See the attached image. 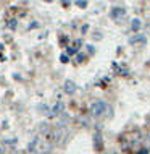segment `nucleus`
Here are the masks:
<instances>
[{"label":"nucleus","instance_id":"obj_1","mask_svg":"<svg viewBox=\"0 0 150 154\" xmlns=\"http://www.w3.org/2000/svg\"><path fill=\"white\" fill-rule=\"evenodd\" d=\"M29 152H49L50 149H52V143H49L47 140H40V138H34L32 140V143H29Z\"/></svg>","mask_w":150,"mask_h":154},{"label":"nucleus","instance_id":"obj_2","mask_svg":"<svg viewBox=\"0 0 150 154\" xmlns=\"http://www.w3.org/2000/svg\"><path fill=\"white\" fill-rule=\"evenodd\" d=\"M107 104L103 101H97L94 102L92 106H90V114L94 115V117H100V115H103V112H107Z\"/></svg>","mask_w":150,"mask_h":154},{"label":"nucleus","instance_id":"obj_3","mask_svg":"<svg viewBox=\"0 0 150 154\" xmlns=\"http://www.w3.org/2000/svg\"><path fill=\"white\" fill-rule=\"evenodd\" d=\"M110 16H111L113 20H116V21H119L123 16H126V8H123V7H115L113 10H111Z\"/></svg>","mask_w":150,"mask_h":154},{"label":"nucleus","instance_id":"obj_4","mask_svg":"<svg viewBox=\"0 0 150 154\" xmlns=\"http://www.w3.org/2000/svg\"><path fill=\"white\" fill-rule=\"evenodd\" d=\"M63 110H65V104L61 102V101H58L55 106H53V109H52V114H50V117H58L60 114H63Z\"/></svg>","mask_w":150,"mask_h":154},{"label":"nucleus","instance_id":"obj_5","mask_svg":"<svg viewBox=\"0 0 150 154\" xmlns=\"http://www.w3.org/2000/svg\"><path fill=\"white\" fill-rule=\"evenodd\" d=\"M65 93L66 94H74V93H76V83H74V81H71V80H66L65 81Z\"/></svg>","mask_w":150,"mask_h":154},{"label":"nucleus","instance_id":"obj_6","mask_svg":"<svg viewBox=\"0 0 150 154\" xmlns=\"http://www.w3.org/2000/svg\"><path fill=\"white\" fill-rule=\"evenodd\" d=\"M147 42V37L144 34H134L129 39V44H145Z\"/></svg>","mask_w":150,"mask_h":154},{"label":"nucleus","instance_id":"obj_7","mask_svg":"<svg viewBox=\"0 0 150 154\" xmlns=\"http://www.w3.org/2000/svg\"><path fill=\"white\" fill-rule=\"evenodd\" d=\"M94 146L97 151H102L103 149V140H102V135H100V133H95L94 135Z\"/></svg>","mask_w":150,"mask_h":154},{"label":"nucleus","instance_id":"obj_8","mask_svg":"<svg viewBox=\"0 0 150 154\" xmlns=\"http://www.w3.org/2000/svg\"><path fill=\"white\" fill-rule=\"evenodd\" d=\"M65 135V131L63 130H57V131H53L52 135H50V138H52V144L53 143H60V140H61V136Z\"/></svg>","mask_w":150,"mask_h":154},{"label":"nucleus","instance_id":"obj_9","mask_svg":"<svg viewBox=\"0 0 150 154\" xmlns=\"http://www.w3.org/2000/svg\"><path fill=\"white\" fill-rule=\"evenodd\" d=\"M140 28H142L140 20H139V18H134V20H132V23H131V29H132V31H139Z\"/></svg>","mask_w":150,"mask_h":154},{"label":"nucleus","instance_id":"obj_10","mask_svg":"<svg viewBox=\"0 0 150 154\" xmlns=\"http://www.w3.org/2000/svg\"><path fill=\"white\" fill-rule=\"evenodd\" d=\"M39 110H40V112H42V114H49V115H50V114H52V112H50V110H49V107H47V106H45V104H40V106H39Z\"/></svg>","mask_w":150,"mask_h":154},{"label":"nucleus","instance_id":"obj_11","mask_svg":"<svg viewBox=\"0 0 150 154\" xmlns=\"http://www.w3.org/2000/svg\"><path fill=\"white\" fill-rule=\"evenodd\" d=\"M74 3H76L78 7H81V8H86V7H87V2H86V0H78V2H74Z\"/></svg>","mask_w":150,"mask_h":154},{"label":"nucleus","instance_id":"obj_12","mask_svg":"<svg viewBox=\"0 0 150 154\" xmlns=\"http://www.w3.org/2000/svg\"><path fill=\"white\" fill-rule=\"evenodd\" d=\"M60 60H61V63H66V62L69 60V55H68V54H61Z\"/></svg>","mask_w":150,"mask_h":154},{"label":"nucleus","instance_id":"obj_13","mask_svg":"<svg viewBox=\"0 0 150 154\" xmlns=\"http://www.w3.org/2000/svg\"><path fill=\"white\" fill-rule=\"evenodd\" d=\"M81 45H82V41H81V39H78V41H76V42H74V51H76V52H78V51H79V49H81Z\"/></svg>","mask_w":150,"mask_h":154},{"label":"nucleus","instance_id":"obj_14","mask_svg":"<svg viewBox=\"0 0 150 154\" xmlns=\"http://www.w3.org/2000/svg\"><path fill=\"white\" fill-rule=\"evenodd\" d=\"M87 51H89V54H94V52H95L94 45H90V44H89V45H87Z\"/></svg>","mask_w":150,"mask_h":154},{"label":"nucleus","instance_id":"obj_15","mask_svg":"<svg viewBox=\"0 0 150 154\" xmlns=\"http://www.w3.org/2000/svg\"><path fill=\"white\" fill-rule=\"evenodd\" d=\"M118 72H119V75H128V68H119Z\"/></svg>","mask_w":150,"mask_h":154},{"label":"nucleus","instance_id":"obj_16","mask_svg":"<svg viewBox=\"0 0 150 154\" xmlns=\"http://www.w3.org/2000/svg\"><path fill=\"white\" fill-rule=\"evenodd\" d=\"M137 154H149V149H140V152H137Z\"/></svg>","mask_w":150,"mask_h":154},{"label":"nucleus","instance_id":"obj_17","mask_svg":"<svg viewBox=\"0 0 150 154\" xmlns=\"http://www.w3.org/2000/svg\"><path fill=\"white\" fill-rule=\"evenodd\" d=\"M15 21H16V20H11V23H10V24H8V26H10V28H15V24H16Z\"/></svg>","mask_w":150,"mask_h":154},{"label":"nucleus","instance_id":"obj_18","mask_svg":"<svg viewBox=\"0 0 150 154\" xmlns=\"http://www.w3.org/2000/svg\"><path fill=\"white\" fill-rule=\"evenodd\" d=\"M84 60V55H78V62H82Z\"/></svg>","mask_w":150,"mask_h":154},{"label":"nucleus","instance_id":"obj_19","mask_svg":"<svg viewBox=\"0 0 150 154\" xmlns=\"http://www.w3.org/2000/svg\"><path fill=\"white\" fill-rule=\"evenodd\" d=\"M105 154H116V152H105Z\"/></svg>","mask_w":150,"mask_h":154},{"label":"nucleus","instance_id":"obj_20","mask_svg":"<svg viewBox=\"0 0 150 154\" xmlns=\"http://www.w3.org/2000/svg\"><path fill=\"white\" fill-rule=\"evenodd\" d=\"M0 49H2V45H0Z\"/></svg>","mask_w":150,"mask_h":154}]
</instances>
